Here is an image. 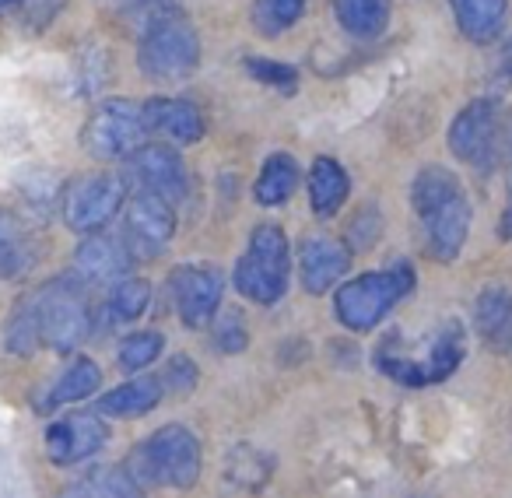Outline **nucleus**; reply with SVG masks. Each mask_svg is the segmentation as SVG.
Masks as SVG:
<instances>
[{"label":"nucleus","instance_id":"f257e3e1","mask_svg":"<svg viewBox=\"0 0 512 498\" xmlns=\"http://www.w3.org/2000/svg\"><path fill=\"white\" fill-rule=\"evenodd\" d=\"M411 204L425 228L428 253L442 264L460 257L470 235V197L456 172L425 165L411 183Z\"/></svg>","mask_w":512,"mask_h":498},{"label":"nucleus","instance_id":"f03ea898","mask_svg":"<svg viewBox=\"0 0 512 498\" xmlns=\"http://www.w3.org/2000/svg\"><path fill=\"white\" fill-rule=\"evenodd\" d=\"M200 439L186 425H165L151 432L130 456V474L137 484H158V488H193L200 481Z\"/></svg>","mask_w":512,"mask_h":498},{"label":"nucleus","instance_id":"7ed1b4c3","mask_svg":"<svg viewBox=\"0 0 512 498\" xmlns=\"http://www.w3.org/2000/svg\"><path fill=\"white\" fill-rule=\"evenodd\" d=\"M288 267H292L288 235L271 221L256 225L246 253L235 264V288L256 306H274L288 288Z\"/></svg>","mask_w":512,"mask_h":498},{"label":"nucleus","instance_id":"20e7f679","mask_svg":"<svg viewBox=\"0 0 512 498\" xmlns=\"http://www.w3.org/2000/svg\"><path fill=\"white\" fill-rule=\"evenodd\" d=\"M414 288V271L407 264H397L390 271H372L362 278L341 285L334 295V313L348 330H372L407 292Z\"/></svg>","mask_w":512,"mask_h":498},{"label":"nucleus","instance_id":"39448f33","mask_svg":"<svg viewBox=\"0 0 512 498\" xmlns=\"http://www.w3.org/2000/svg\"><path fill=\"white\" fill-rule=\"evenodd\" d=\"M379 369L390 379L404 386H432L442 383L446 376H453L456 365L463 362V327L456 320L442 323L439 334L432 337L425 355H407V351L397 348V341H386L376 355Z\"/></svg>","mask_w":512,"mask_h":498},{"label":"nucleus","instance_id":"423d86ee","mask_svg":"<svg viewBox=\"0 0 512 498\" xmlns=\"http://www.w3.org/2000/svg\"><path fill=\"white\" fill-rule=\"evenodd\" d=\"M151 127L144 116V102L134 99H106L81 130V144L99 162L130 158L137 148H144Z\"/></svg>","mask_w":512,"mask_h":498},{"label":"nucleus","instance_id":"0eeeda50","mask_svg":"<svg viewBox=\"0 0 512 498\" xmlns=\"http://www.w3.org/2000/svg\"><path fill=\"white\" fill-rule=\"evenodd\" d=\"M200 64V39L183 18H162L148 25L137 46V67L151 81H179L190 78Z\"/></svg>","mask_w":512,"mask_h":498},{"label":"nucleus","instance_id":"6e6552de","mask_svg":"<svg viewBox=\"0 0 512 498\" xmlns=\"http://www.w3.org/2000/svg\"><path fill=\"white\" fill-rule=\"evenodd\" d=\"M502 148H505V120L495 99L470 102L449 123V151L460 162H467L477 176H488L502 162Z\"/></svg>","mask_w":512,"mask_h":498},{"label":"nucleus","instance_id":"1a4fd4ad","mask_svg":"<svg viewBox=\"0 0 512 498\" xmlns=\"http://www.w3.org/2000/svg\"><path fill=\"white\" fill-rule=\"evenodd\" d=\"M39 309V334L53 351L67 355L74 351L92 330V309H88V295L74 281H50L43 295L36 299Z\"/></svg>","mask_w":512,"mask_h":498},{"label":"nucleus","instance_id":"9d476101","mask_svg":"<svg viewBox=\"0 0 512 498\" xmlns=\"http://www.w3.org/2000/svg\"><path fill=\"white\" fill-rule=\"evenodd\" d=\"M123 200H127V183H123V176H85L67 190L64 221L71 232L92 235L116 218Z\"/></svg>","mask_w":512,"mask_h":498},{"label":"nucleus","instance_id":"9b49d317","mask_svg":"<svg viewBox=\"0 0 512 498\" xmlns=\"http://www.w3.org/2000/svg\"><path fill=\"white\" fill-rule=\"evenodd\" d=\"M169 292H172V299H176L179 320L190 330H200L218 313L221 295H225V278H221V271H214V267L190 264V267L172 271Z\"/></svg>","mask_w":512,"mask_h":498},{"label":"nucleus","instance_id":"f8f14e48","mask_svg":"<svg viewBox=\"0 0 512 498\" xmlns=\"http://www.w3.org/2000/svg\"><path fill=\"white\" fill-rule=\"evenodd\" d=\"M130 176L141 183V190L158 193L165 200H183L190 190V172L179 151H172L169 144H144L130 155Z\"/></svg>","mask_w":512,"mask_h":498},{"label":"nucleus","instance_id":"ddd939ff","mask_svg":"<svg viewBox=\"0 0 512 498\" xmlns=\"http://www.w3.org/2000/svg\"><path fill=\"white\" fill-rule=\"evenodd\" d=\"M109 432L95 414H64L46 428V453L60 467H71L106 446Z\"/></svg>","mask_w":512,"mask_h":498},{"label":"nucleus","instance_id":"4468645a","mask_svg":"<svg viewBox=\"0 0 512 498\" xmlns=\"http://www.w3.org/2000/svg\"><path fill=\"white\" fill-rule=\"evenodd\" d=\"M351 267V249L344 242L330 239V235H309L302 239L299 253V274L309 295H323L348 274Z\"/></svg>","mask_w":512,"mask_h":498},{"label":"nucleus","instance_id":"2eb2a0df","mask_svg":"<svg viewBox=\"0 0 512 498\" xmlns=\"http://www.w3.org/2000/svg\"><path fill=\"white\" fill-rule=\"evenodd\" d=\"M144 116H148V127L155 134L176 144H197L204 137V113L190 99H148Z\"/></svg>","mask_w":512,"mask_h":498},{"label":"nucleus","instance_id":"dca6fc26","mask_svg":"<svg viewBox=\"0 0 512 498\" xmlns=\"http://www.w3.org/2000/svg\"><path fill=\"white\" fill-rule=\"evenodd\" d=\"M134 264V253L123 239L113 235H88L78 246V271L92 281H120Z\"/></svg>","mask_w":512,"mask_h":498},{"label":"nucleus","instance_id":"f3484780","mask_svg":"<svg viewBox=\"0 0 512 498\" xmlns=\"http://www.w3.org/2000/svg\"><path fill=\"white\" fill-rule=\"evenodd\" d=\"M127 225L137 239L158 249L176 235V214H172V204L165 197L141 190L127 207Z\"/></svg>","mask_w":512,"mask_h":498},{"label":"nucleus","instance_id":"a211bd4d","mask_svg":"<svg viewBox=\"0 0 512 498\" xmlns=\"http://www.w3.org/2000/svg\"><path fill=\"white\" fill-rule=\"evenodd\" d=\"M351 193V179L337 158H316L313 169H309V207H313L320 218H334L344 207Z\"/></svg>","mask_w":512,"mask_h":498},{"label":"nucleus","instance_id":"6ab92c4d","mask_svg":"<svg viewBox=\"0 0 512 498\" xmlns=\"http://www.w3.org/2000/svg\"><path fill=\"white\" fill-rule=\"evenodd\" d=\"M460 32L470 43H495L509 18V0H449Z\"/></svg>","mask_w":512,"mask_h":498},{"label":"nucleus","instance_id":"aec40b11","mask_svg":"<svg viewBox=\"0 0 512 498\" xmlns=\"http://www.w3.org/2000/svg\"><path fill=\"white\" fill-rule=\"evenodd\" d=\"M158 404H162V379L155 376L130 379V383L109 390L106 397H99V411L106 418H141Z\"/></svg>","mask_w":512,"mask_h":498},{"label":"nucleus","instance_id":"412c9836","mask_svg":"<svg viewBox=\"0 0 512 498\" xmlns=\"http://www.w3.org/2000/svg\"><path fill=\"white\" fill-rule=\"evenodd\" d=\"M299 176H302L299 162H295L292 155H285V151H274L264 162V169H260V176H256V186H253L256 204H264V207L288 204V197H292L295 186H299Z\"/></svg>","mask_w":512,"mask_h":498},{"label":"nucleus","instance_id":"4be33fe9","mask_svg":"<svg viewBox=\"0 0 512 498\" xmlns=\"http://www.w3.org/2000/svg\"><path fill=\"white\" fill-rule=\"evenodd\" d=\"M60 498H141V488L127 467H99L67 484Z\"/></svg>","mask_w":512,"mask_h":498},{"label":"nucleus","instance_id":"5701e85b","mask_svg":"<svg viewBox=\"0 0 512 498\" xmlns=\"http://www.w3.org/2000/svg\"><path fill=\"white\" fill-rule=\"evenodd\" d=\"M341 29L355 39H379L390 25V0H334Z\"/></svg>","mask_w":512,"mask_h":498},{"label":"nucleus","instance_id":"b1692460","mask_svg":"<svg viewBox=\"0 0 512 498\" xmlns=\"http://www.w3.org/2000/svg\"><path fill=\"white\" fill-rule=\"evenodd\" d=\"M474 323H477V334L488 337V341L495 344L512 341V292L488 288L474 306Z\"/></svg>","mask_w":512,"mask_h":498},{"label":"nucleus","instance_id":"393cba45","mask_svg":"<svg viewBox=\"0 0 512 498\" xmlns=\"http://www.w3.org/2000/svg\"><path fill=\"white\" fill-rule=\"evenodd\" d=\"M29 267V235L15 211L0 207V281H11Z\"/></svg>","mask_w":512,"mask_h":498},{"label":"nucleus","instance_id":"a878e982","mask_svg":"<svg viewBox=\"0 0 512 498\" xmlns=\"http://www.w3.org/2000/svg\"><path fill=\"white\" fill-rule=\"evenodd\" d=\"M309 0H253L249 8V22L264 39H278L306 15Z\"/></svg>","mask_w":512,"mask_h":498},{"label":"nucleus","instance_id":"bb28decb","mask_svg":"<svg viewBox=\"0 0 512 498\" xmlns=\"http://www.w3.org/2000/svg\"><path fill=\"white\" fill-rule=\"evenodd\" d=\"M39 341H43V334H39L36 299H18L15 313L8 316V327H4V344L15 355H32Z\"/></svg>","mask_w":512,"mask_h":498},{"label":"nucleus","instance_id":"cd10ccee","mask_svg":"<svg viewBox=\"0 0 512 498\" xmlns=\"http://www.w3.org/2000/svg\"><path fill=\"white\" fill-rule=\"evenodd\" d=\"M151 302V285L141 278H120L113 285V292H109L106 299V309L109 316H113L116 323H130V320H141L144 309H148Z\"/></svg>","mask_w":512,"mask_h":498},{"label":"nucleus","instance_id":"c85d7f7f","mask_svg":"<svg viewBox=\"0 0 512 498\" xmlns=\"http://www.w3.org/2000/svg\"><path fill=\"white\" fill-rule=\"evenodd\" d=\"M102 386V369L92 362V358H81L71 369L60 376V383L53 386V404H74V400L92 397Z\"/></svg>","mask_w":512,"mask_h":498},{"label":"nucleus","instance_id":"c756f323","mask_svg":"<svg viewBox=\"0 0 512 498\" xmlns=\"http://www.w3.org/2000/svg\"><path fill=\"white\" fill-rule=\"evenodd\" d=\"M246 71L249 78H256L260 85L274 88L281 95H295L299 92V71L281 60H267V57H246Z\"/></svg>","mask_w":512,"mask_h":498},{"label":"nucleus","instance_id":"7c9ffc66","mask_svg":"<svg viewBox=\"0 0 512 498\" xmlns=\"http://www.w3.org/2000/svg\"><path fill=\"white\" fill-rule=\"evenodd\" d=\"M162 334L158 330H144V334H130L127 341L120 344V365L127 372H137V369H148L158 355H162Z\"/></svg>","mask_w":512,"mask_h":498},{"label":"nucleus","instance_id":"2f4dec72","mask_svg":"<svg viewBox=\"0 0 512 498\" xmlns=\"http://www.w3.org/2000/svg\"><path fill=\"white\" fill-rule=\"evenodd\" d=\"M249 344V330H246V320H242L239 309H225V313L214 320V348L221 355H239L246 351Z\"/></svg>","mask_w":512,"mask_h":498},{"label":"nucleus","instance_id":"473e14b6","mask_svg":"<svg viewBox=\"0 0 512 498\" xmlns=\"http://www.w3.org/2000/svg\"><path fill=\"white\" fill-rule=\"evenodd\" d=\"M123 15L130 22H137L141 29L162 22V18H176L179 15V0H120Z\"/></svg>","mask_w":512,"mask_h":498},{"label":"nucleus","instance_id":"72a5a7b5","mask_svg":"<svg viewBox=\"0 0 512 498\" xmlns=\"http://www.w3.org/2000/svg\"><path fill=\"white\" fill-rule=\"evenodd\" d=\"M169 383H172V393H190L193 390V383H197V369H193V362L186 355L172 358Z\"/></svg>","mask_w":512,"mask_h":498},{"label":"nucleus","instance_id":"f704fd0d","mask_svg":"<svg viewBox=\"0 0 512 498\" xmlns=\"http://www.w3.org/2000/svg\"><path fill=\"white\" fill-rule=\"evenodd\" d=\"M498 239H512V186H509V204H505V214L498 221Z\"/></svg>","mask_w":512,"mask_h":498},{"label":"nucleus","instance_id":"c9c22d12","mask_svg":"<svg viewBox=\"0 0 512 498\" xmlns=\"http://www.w3.org/2000/svg\"><path fill=\"white\" fill-rule=\"evenodd\" d=\"M502 78L512 81V43L505 46V53H502Z\"/></svg>","mask_w":512,"mask_h":498},{"label":"nucleus","instance_id":"e433bc0d","mask_svg":"<svg viewBox=\"0 0 512 498\" xmlns=\"http://www.w3.org/2000/svg\"><path fill=\"white\" fill-rule=\"evenodd\" d=\"M15 4H22V0H0V11H4V8H15Z\"/></svg>","mask_w":512,"mask_h":498}]
</instances>
